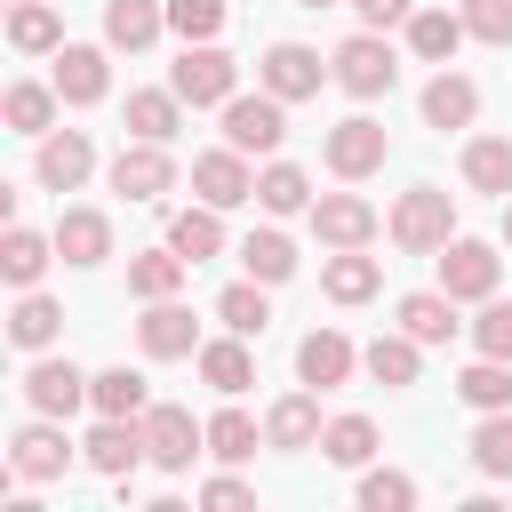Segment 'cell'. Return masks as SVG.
Listing matches in <instances>:
<instances>
[{
    "instance_id": "cell-1",
    "label": "cell",
    "mask_w": 512,
    "mask_h": 512,
    "mask_svg": "<svg viewBox=\"0 0 512 512\" xmlns=\"http://www.w3.org/2000/svg\"><path fill=\"white\" fill-rule=\"evenodd\" d=\"M448 240H456V200L440 184H408L392 200V248L400 256H440Z\"/></svg>"
},
{
    "instance_id": "cell-2",
    "label": "cell",
    "mask_w": 512,
    "mask_h": 512,
    "mask_svg": "<svg viewBox=\"0 0 512 512\" xmlns=\"http://www.w3.org/2000/svg\"><path fill=\"white\" fill-rule=\"evenodd\" d=\"M328 72H336V88L344 96H392V80H400V56H392V40L384 32H352L336 56H328Z\"/></svg>"
},
{
    "instance_id": "cell-3",
    "label": "cell",
    "mask_w": 512,
    "mask_h": 512,
    "mask_svg": "<svg viewBox=\"0 0 512 512\" xmlns=\"http://www.w3.org/2000/svg\"><path fill=\"white\" fill-rule=\"evenodd\" d=\"M168 88H176L184 104H232V96H240V64H232L216 40H184V56H176Z\"/></svg>"
},
{
    "instance_id": "cell-4",
    "label": "cell",
    "mask_w": 512,
    "mask_h": 512,
    "mask_svg": "<svg viewBox=\"0 0 512 512\" xmlns=\"http://www.w3.org/2000/svg\"><path fill=\"white\" fill-rule=\"evenodd\" d=\"M384 152H392V136L368 120V112H352V120H336L328 128V144H320V160H328V176H344V184H360V176H376L384 168Z\"/></svg>"
},
{
    "instance_id": "cell-5",
    "label": "cell",
    "mask_w": 512,
    "mask_h": 512,
    "mask_svg": "<svg viewBox=\"0 0 512 512\" xmlns=\"http://www.w3.org/2000/svg\"><path fill=\"white\" fill-rule=\"evenodd\" d=\"M144 448L160 472H192V456H208V424H192V408L160 400V408H144Z\"/></svg>"
},
{
    "instance_id": "cell-6",
    "label": "cell",
    "mask_w": 512,
    "mask_h": 512,
    "mask_svg": "<svg viewBox=\"0 0 512 512\" xmlns=\"http://www.w3.org/2000/svg\"><path fill=\"white\" fill-rule=\"evenodd\" d=\"M256 80H264L280 104H304V96H320V80H336V72L320 64V48H304V40H272L264 64H256Z\"/></svg>"
},
{
    "instance_id": "cell-7",
    "label": "cell",
    "mask_w": 512,
    "mask_h": 512,
    "mask_svg": "<svg viewBox=\"0 0 512 512\" xmlns=\"http://www.w3.org/2000/svg\"><path fill=\"white\" fill-rule=\"evenodd\" d=\"M432 264H440V288H448L456 304H488V296H496V272H504V256H496L488 240H448Z\"/></svg>"
},
{
    "instance_id": "cell-8",
    "label": "cell",
    "mask_w": 512,
    "mask_h": 512,
    "mask_svg": "<svg viewBox=\"0 0 512 512\" xmlns=\"http://www.w3.org/2000/svg\"><path fill=\"white\" fill-rule=\"evenodd\" d=\"M80 456H88V472L128 480L136 464H152V448H144V416H96V432L80 440Z\"/></svg>"
},
{
    "instance_id": "cell-9",
    "label": "cell",
    "mask_w": 512,
    "mask_h": 512,
    "mask_svg": "<svg viewBox=\"0 0 512 512\" xmlns=\"http://www.w3.org/2000/svg\"><path fill=\"white\" fill-rule=\"evenodd\" d=\"M88 168H96L88 128H48V136H40V152H32L40 192H80V184H88Z\"/></svg>"
},
{
    "instance_id": "cell-10",
    "label": "cell",
    "mask_w": 512,
    "mask_h": 512,
    "mask_svg": "<svg viewBox=\"0 0 512 512\" xmlns=\"http://www.w3.org/2000/svg\"><path fill=\"white\" fill-rule=\"evenodd\" d=\"M112 192L120 200H168L176 192V152L168 144H120V160H112Z\"/></svg>"
},
{
    "instance_id": "cell-11",
    "label": "cell",
    "mask_w": 512,
    "mask_h": 512,
    "mask_svg": "<svg viewBox=\"0 0 512 512\" xmlns=\"http://www.w3.org/2000/svg\"><path fill=\"white\" fill-rule=\"evenodd\" d=\"M280 136H288V104H280L272 88L224 104V144H240V152H280Z\"/></svg>"
},
{
    "instance_id": "cell-12",
    "label": "cell",
    "mask_w": 512,
    "mask_h": 512,
    "mask_svg": "<svg viewBox=\"0 0 512 512\" xmlns=\"http://www.w3.org/2000/svg\"><path fill=\"white\" fill-rule=\"evenodd\" d=\"M192 192H200L208 208H240V200H256V168H248V152H240V144L200 152V160H192Z\"/></svg>"
},
{
    "instance_id": "cell-13",
    "label": "cell",
    "mask_w": 512,
    "mask_h": 512,
    "mask_svg": "<svg viewBox=\"0 0 512 512\" xmlns=\"http://www.w3.org/2000/svg\"><path fill=\"white\" fill-rule=\"evenodd\" d=\"M136 344H144V360H192V352H200V320H192L176 296H160V304H144Z\"/></svg>"
},
{
    "instance_id": "cell-14",
    "label": "cell",
    "mask_w": 512,
    "mask_h": 512,
    "mask_svg": "<svg viewBox=\"0 0 512 512\" xmlns=\"http://www.w3.org/2000/svg\"><path fill=\"white\" fill-rule=\"evenodd\" d=\"M312 232H320V248H368L376 240V208L360 192H320L312 200Z\"/></svg>"
},
{
    "instance_id": "cell-15",
    "label": "cell",
    "mask_w": 512,
    "mask_h": 512,
    "mask_svg": "<svg viewBox=\"0 0 512 512\" xmlns=\"http://www.w3.org/2000/svg\"><path fill=\"white\" fill-rule=\"evenodd\" d=\"M320 400L312 392H288V400H272L264 408V448H280V456H304V448H320Z\"/></svg>"
},
{
    "instance_id": "cell-16",
    "label": "cell",
    "mask_w": 512,
    "mask_h": 512,
    "mask_svg": "<svg viewBox=\"0 0 512 512\" xmlns=\"http://www.w3.org/2000/svg\"><path fill=\"white\" fill-rule=\"evenodd\" d=\"M352 368H360V352H352V336H336V328H312V336L296 344V376H304L312 392H336Z\"/></svg>"
},
{
    "instance_id": "cell-17",
    "label": "cell",
    "mask_w": 512,
    "mask_h": 512,
    "mask_svg": "<svg viewBox=\"0 0 512 512\" xmlns=\"http://www.w3.org/2000/svg\"><path fill=\"white\" fill-rule=\"evenodd\" d=\"M8 464H16V480H64V464H72V440L40 416V424H24L16 440H8Z\"/></svg>"
},
{
    "instance_id": "cell-18",
    "label": "cell",
    "mask_w": 512,
    "mask_h": 512,
    "mask_svg": "<svg viewBox=\"0 0 512 512\" xmlns=\"http://www.w3.org/2000/svg\"><path fill=\"white\" fill-rule=\"evenodd\" d=\"M104 88H112V72H104V48H88V40H64V48H56V96H64V104H104Z\"/></svg>"
},
{
    "instance_id": "cell-19",
    "label": "cell",
    "mask_w": 512,
    "mask_h": 512,
    "mask_svg": "<svg viewBox=\"0 0 512 512\" xmlns=\"http://www.w3.org/2000/svg\"><path fill=\"white\" fill-rule=\"evenodd\" d=\"M56 256L80 264V272L104 264V256H112V216H104V208H64V216H56Z\"/></svg>"
},
{
    "instance_id": "cell-20",
    "label": "cell",
    "mask_w": 512,
    "mask_h": 512,
    "mask_svg": "<svg viewBox=\"0 0 512 512\" xmlns=\"http://www.w3.org/2000/svg\"><path fill=\"white\" fill-rule=\"evenodd\" d=\"M24 400H32L40 416H72V408L88 400V376H80L72 360H32V368H24Z\"/></svg>"
},
{
    "instance_id": "cell-21",
    "label": "cell",
    "mask_w": 512,
    "mask_h": 512,
    "mask_svg": "<svg viewBox=\"0 0 512 512\" xmlns=\"http://www.w3.org/2000/svg\"><path fill=\"white\" fill-rule=\"evenodd\" d=\"M192 368H200V384H208V392H224V400L256 384V360H248L240 328H232V336H216V344H200V352H192Z\"/></svg>"
},
{
    "instance_id": "cell-22",
    "label": "cell",
    "mask_w": 512,
    "mask_h": 512,
    "mask_svg": "<svg viewBox=\"0 0 512 512\" xmlns=\"http://www.w3.org/2000/svg\"><path fill=\"white\" fill-rule=\"evenodd\" d=\"M472 112H480V88L440 64V72L424 80V128H472Z\"/></svg>"
},
{
    "instance_id": "cell-23",
    "label": "cell",
    "mask_w": 512,
    "mask_h": 512,
    "mask_svg": "<svg viewBox=\"0 0 512 512\" xmlns=\"http://www.w3.org/2000/svg\"><path fill=\"white\" fill-rule=\"evenodd\" d=\"M320 288H328V304H368V296L384 288V264L360 256V248H336V256L320 264Z\"/></svg>"
},
{
    "instance_id": "cell-24",
    "label": "cell",
    "mask_w": 512,
    "mask_h": 512,
    "mask_svg": "<svg viewBox=\"0 0 512 512\" xmlns=\"http://www.w3.org/2000/svg\"><path fill=\"white\" fill-rule=\"evenodd\" d=\"M160 24H168V0H104V40L112 48H152L160 40Z\"/></svg>"
},
{
    "instance_id": "cell-25",
    "label": "cell",
    "mask_w": 512,
    "mask_h": 512,
    "mask_svg": "<svg viewBox=\"0 0 512 512\" xmlns=\"http://www.w3.org/2000/svg\"><path fill=\"white\" fill-rule=\"evenodd\" d=\"M48 264H56V232L8 224V240H0V272H8V288H32V280H40Z\"/></svg>"
},
{
    "instance_id": "cell-26",
    "label": "cell",
    "mask_w": 512,
    "mask_h": 512,
    "mask_svg": "<svg viewBox=\"0 0 512 512\" xmlns=\"http://www.w3.org/2000/svg\"><path fill=\"white\" fill-rule=\"evenodd\" d=\"M56 328H64V304H56V296H40V288H16L8 344H24V352H48V344H56Z\"/></svg>"
},
{
    "instance_id": "cell-27",
    "label": "cell",
    "mask_w": 512,
    "mask_h": 512,
    "mask_svg": "<svg viewBox=\"0 0 512 512\" xmlns=\"http://www.w3.org/2000/svg\"><path fill=\"white\" fill-rule=\"evenodd\" d=\"M464 184L488 200H512V136H472L464 144Z\"/></svg>"
},
{
    "instance_id": "cell-28",
    "label": "cell",
    "mask_w": 512,
    "mask_h": 512,
    "mask_svg": "<svg viewBox=\"0 0 512 512\" xmlns=\"http://www.w3.org/2000/svg\"><path fill=\"white\" fill-rule=\"evenodd\" d=\"M464 40H472L464 16H448V8H416V16H408V48H416L424 64H456Z\"/></svg>"
},
{
    "instance_id": "cell-29",
    "label": "cell",
    "mask_w": 512,
    "mask_h": 512,
    "mask_svg": "<svg viewBox=\"0 0 512 512\" xmlns=\"http://www.w3.org/2000/svg\"><path fill=\"white\" fill-rule=\"evenodd\" d=\"M176 128H184V96H176V88H136V96H128V136L168 144Z\"/></svg>"
},
{
    "instance_id": "cell-30",
    "label": "cell",
    "mask_w": 512,
    "mask_h": 512,
    "mask_svg": "<svg viewBox=\"0 0 512 512\" xmlns=\"http://www.w3.org/2000/svg\"><path fill=\"white\" fill-rule=\"evenodd\" d=\"M216 216H224V208H208V200H200V208H176V216H168V248H176L184 264H208V256L224 248V224H216Z\"/></svg>"
},
{
    "instance_id": "cell-31",
    "label": "cell",
    "mask_w": 512,
    "mask_h": 512,
    "mask_svg": "<svg viewBox=\"0 0 512 512\" xmlns=\"http://www.w3.org/2000/svg\"><path fill=\"white\" fill-rule=\"evenodd\" d=\"M184 280H192V264H184L176 248H144V256H128V296H144V304L176 296Z\"/></svg>"
},
{
    "instance_id": "cell-32",
    "label": "cell",
    "mask_w": 512,
    "mask_h": 512,
    "mask_svg": "<svg viewBox=\"0 0 512 512\" xmlns=\"http://www.w3.org/2000/svg\"><path fill=\"white\" fill-rule=\"evenodd\" d=\"M400 328H408L416 344H448V336H456V296H448V288H416V296H400Z\"/></svg>"
},
{
    "instance_id": "cell-33",
    "label": "cell",
    "mask_w": 512,
    "mask_h": 512,
    "mask_svg": "<svg viewBox=\"0 0 512 512\" xmlns=\"http://www.w3.org/2000/svg\"><path fill=\"white\" fill-rule=\"evenodd\" d=\"M8 48H24V56H56V48H64L56 8H48V0H16V8H8Z\"/></svg>"
},
{
    "instance_id": "cell-34",
    "label": "cell",
    "mask_w": 512,
    "mask_h": 512,
    "mask_svg": "<svg viewBox=\"0 0 512 512\" xmlns=\"http://www.w3.org/2000/svg\"><path fill=\"white\" fill-rule=\"evenodd\" d=\"M256 208H272V216H312V176H304L296 160H272V168L256 176Z\"/></svg>"
},
{
    "instance_id": "cell-35",
    "label": "cell",
    "mask_w": 512,
    "mask_h": 512,
    "mask_svg": "<svg viewBox=\"0 0 512 512\" xmlns=\"http://www.w3.org/2000/svg\"><path fill=\"white\" fill-rule=\"evenodd\" d=\"M88 408H96V416H144L152 392H144L136 368H96V376H88Z\"/></svg>"
},
{
    "instance_id": "cell-36",
    "label": "cell",
    "mask_w": 512,
    "mask_h": 512,
    "mask_svg": "<svg viewBox=\"0 0 512 512\" xmlns=\"http://www.w3.org/2000/svg\"><path fill=\"white\" fill-rule=\"evenodd\" d=\"M416 352H424V344H416V336L400 328V336H376V344L360 352V368H368V376H376L384 392H400V384H416Z\"/></svg>"
},
{
    "instance_id": "cell-37",
    "label": "cell",
    "mask_w": 512,
    "mask_h": 512,
    "mask_svg": "<svg viewBox=\"0 0 512 512\" xmlns=\"http://www.w3.org/2000/svg\"><path fill=\"white\" fill-rule=\"evenodd\" d=\"M56 104H64L56 80H48V88H40V80H16V88H8V128H16V136H48V128H56Z\"/></svg>"
},
{
    "instance_id": "cell-38",
    "label": "cell",
    "mask_w": 512,
    "mask_h": 512,
    "mask_svg": "<svg viewBox=\"0 0 512 512\" xmlns=\"http://www.w3.org/2000/svg\"><path fill=\"white\" fill-rule=\"evenodd\" d=\"M256 448H264L256 416H240V408H216V416H208V456H216V464H248Z\"/></svg>"
},
{
    "instance_id": "cell-39",
    "label": "cell",
    "mask_w": 512,
    "mask_h": 512,
    "mask_svg": "<svg viewBox=\"0 0 512 512\" xmlns=\"http://www.w3.org/2000/svg\"><path fill=\"white\" fill-rule=\"evenodd\" d=\"M320 456H328V464H344V472H360V464L376 456V424H368V416H328Z\"/></svg>"
},
{
    "instance_id": "cell-40",
    "label": "cell",
    "mask_w": 512,
    "mask_h": 512,
    "mask_svg": "<svg viewBox=\"0 0 512 512\" xmlns=\"http://www.w3.org/2000/svg\"><path fill=\"white\" fill-rule=\"evenodd\" d=\"M240 264H248V280L280 288V280L296 272V248H288V232H248V240H240Z\"/></svg>"
},
{
    "instance_id": "cell-41",
    "label": "cell",
    "mask_w": 512,
    "mask_h": 512,
    "mask_svg": "<svg viewBox=\"0 0 512 512\" xmlns=\"http://www.w3.org/2000/svg\"><path fill=\"white\" fill-rule=\"evenodd\" d=\"M216 320H224V328H240V336H264V328H272V304H264V280H232V288L216 296Z\"/></svg>"
},
{
    "instance_id": "cell-42",
    "label": "cell",
    "mask_w": 512,
    "mask_h": 512,
    "mask_svg": "<svg viewBox=\"0 0 512 512\" xmlns=\"http://www.w3.org/2000/svg\"><path fill=\"white\" fill-rule=\"evenodd\" d=\"M456 392H464L480 416H488V408H512V360H488V352H480V360L456 376Z\"/></svg>"
},
{
    "instance_id": "cell-43",
    "label": "cell",
    "mask_w": 512,
    "mask_h": 512,
    "mask_svg": "<svg viewBox=\"0 0 512 512\" xmlns=\"http://www.w3.org/2000/svg\"><path fill=\"white\" fill-rule=\"evenodd\" d=\"M472 464L488 480H512V408H488L480 432H472Z\"/></svg>"
},
{
    "instance_id": "cell-44",
    "label": "cell",
    "mask_w": 512,
    "mask_h": 512,
    "mask_svg": "<svg viewBox=\"0 0 512 512\" xmlns=\"http://www.w3.org/2000/svg\"><path fill=\"white\" fill-rule=\"evenodd\" d=\"M360 504H368V512H408V504H416V480H408V472H368V464H360Z\"/></svg>"
},
{
    "instance_id": "cell-45",
    "label": "cell",
    "mask_w": 512,
    "mask_h": 512,
    "mask_svg": "<svg viewBox=\"0 0 512 512\" xmlns=\"http://www.w3.org/2000/svg\"><path fill=\"white\" fill-rule=\"evenodd\" d=\"M456 16H464V32H472V40H488V48H512V0H464Z\"/></svg>"
},
{
    "instance_id": "cell-46",
    "label": "cell",
    "mask_w": 512,
    "mask_h": 512,
    "mask_svg": "<svg viewBox=\"0 0 512 512\" xmlns=\"http://www.w3.org/2000/svg\"><path fill=\"white\" fill-rule=\"evenodd\" d=\"M168 32H184V40H216V32H224V0H168Z\"/></svg>"
},
{
    "instance_id": "cell-47",
    "label": "cell",
    "mask_w": 512,
    "mask_h": 512,
    "mask_svg": "<svg viewBox=\"0 0 512 512\" xmlns=\"http://www.w3.org/2000/svg\"><path fill=\"white\" fill-rule=\"evenodd\" d=\"M472 344L488 352V360H512V304H480V320H472Z\"/></svg>"
},
{
    "instance_id": "cell-48",
    "label": "cell",
    "mask_w": 512,
    "mask_h": 512,
    "mask_svg": "<svg viewBox=\"0 0 512 512\" xmlns=\"http://www.w3.org/2000/svg\"><path fill=\"white\" fill-rule=\"evenodd\" d=\"M352 8H360V24H368V32H384V24H408V16H416V0H352Z\"/></svg>"
},
{
    "instance_id": "cell-49",
    "label": "cell",
    "mask_w": 512,
    "mask_h": 512,
    "mask_svg": "<svg viewBox=\"0 0 512 512\" xmlns=\"http://www.w3.org/2000/svg\"><path fill=\"white\" fill-rule=\"evenodd\" d=\"M200 504H216V512H232V504H256V488L224 472V480H208V488H200Z\"/></svg>"
},
{
    "instance_id": "cell-50",
    "label": "cell",
    "mask_w": 512,
    "mask_h": 512,
    "mask_svg": "<svg viewBox=\"0 0 512 512\" xmlns=\"http://www.w3.org/2000/svg\"><path fill=\"white\" fill-rule=\"evenodd\" d=\"M504 248H512V208H504Z\"/></svg>"
},
{
    "instance_id": "cell-51",
    "label": "cell",
    "mask_w": 512,
    "mask_h": 512,
    "mask_svg": "<svg viewBox=\"0 0 512 512\" xmlns=\"http://www.w3.org/2000/svg\"><path fill=\"white\" fill-rule=\"evenodd\" d=\"M296 8H336V0H296Z\"/></svg>"
}]
</instances>
